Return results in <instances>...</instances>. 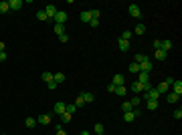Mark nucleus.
<instances>
[{"mask_svg": "<svg viewBox=\"0 0 182 135\" xmlns=\"http://www.w3.org/2000/svg\"><path fill=\"white\" fill-rule=\"evenodd\" d=\"M144 99L146 101H158L160 99V93L156 91V87H152L150 91H144Z\"/></svg>", "mask_w": 182, "mask_h": 135, "instance_id": "obj_1", "label": "nucleus"}, {"mask_svg": "<svg viewBox=\"0 0 182 135\" xmlns=\"http://www.w3.org/2000/svg\"><path fill=\"white\" fill-rule=\"evenodd\" d=\"M53 20H55V24H65V22H67V12H65V10H57Z\"/></svg>", "mask_w": 182, "mask_h": 135, "instance_id": "obj_2", "label": "nucleus"}, {"mask_svg": "<svg viewBox=\"0 0 182 135\" xmlns=\"http://www.w3.org/2000/svg\"><path fill=\"white\" fill-rule=\"evenodd\" d=\"M152 69H154V65H152L150 59H144V61L140 63V71H142V73H150Z\"/></svg>", "mask_w": 182, "mask_h": 135, "instance_id": "obj_3", "label": "nucleus"}, {"mask_svg": "<svg viewBox=\"0 0 182 135\" xmlns=\"http://www.w3.org/2000/svg\"><path fill=\"white\" fill-rule=\"evenodd\" d=\"M129 16H134V18H142V10L138 4H129Z\"/></svg>", "mask_w": 182, "mask_h": 135, "instance_id": "obj_4", "label": "nucleus"}, {"mask_svg": "<svg viewBox=\"0 0 182 135\" xmlns=\"http://www.w3.org/2000/svg\"><path fill=\"white\" fill-rule=\"evenodd\" d=\"M57 10H59V8L55 6V4H49V6H45V14H47V18H55Z\"/></svg>", "mask_w": 182, "mask_h": 135, "instance_id": "obj_5", "label": "nucleus"}, {"mask_svg": "<svg viewBox=\"0 0 182 135\" xmlns=\"http://www.w3.org/2000/svg\"><path fill=\"white\" fill-rule=\"evenodd\" d=\"M22 4H24L22 0H8V8H10V10H20Z\"/></svg>", "mask_w": 182, "mask_h": 135, "instance_id": "obj_6", "label": "nucleus"}, {"mask_svg": "<svg viewBox=\"0 0 182 135\" xmlns=\"http://www.w3.org/2000/svg\"><path fill=\"white\" fill-rule=\"evenodd\" d=\"M170 87H172V93H174V95H178V97L182 95V81H174Z\"/></svg>", "mask_w": 182, "mask_h": 135, "instance_id": "obj_7", "label": "nucleus"}, {"mask_svg": "<svg viewBox=\"0 0 182 135\" xmlns=\"http://www.w3.org/2000/svg\"><path fill=\"white\" fill-rule=\"evenodd\" d=\"M111 83H113L115 87H121V85L126 83V77H123L121 73H117V75H113V81H111Z\"/></svg>", "mask_w": 182, "mask_h": 135, "instance_id": "obj_8", "label": "nucleus"}, {"mask_svg": "<svg viewBox=\"0 0 182 135\" xmlns=\"http://www.w3.org/2000/svg\"><path fill=\"white\" fill-rule=\"evenodd\" d=\"M65 107H67V103H63V101L55 103V113H57V115H59V117H61V115L65 113Z\"/></svg>", "mask_w": 182, "mask_h": 135, "instance_id": "obj_9", "label": "nucleus"}, {"mask_svg": "<svg viewBox=\"0 0 182 135\" xmlns=\"http://www.w3.org/2000/svg\"><path fill=\"white\" fill-rule=\"evenodd\" d=\"M138 83H142V85H146V83H150V73H138Z\"/></svg>", "mask_w": 182, "mask_h": 135, "instance_id": "obj_10", "label": "nucleus"}, {"mask_svg": "<svg viewBox=\"0 0 182 135\" xmlns=\"http://www.w3.org/2000/svg\"><path fill=\"white\" fill-rule=\"evenodd\" d=\"M37 123H39V125H49V123H51V115H39V117H37Z\"/></svg>", "mask_w": 182, "mask_h": 135, "instance_id": "obj_11", "label": "nucleus"}, {"mask_svg": "<svg viewBox=\"0 0 182 135\" xmlns=\"http://www.w3.org/2000/svg\"><path fill=\"white\" fill-rule=\"evenodd\" d=\"M170 48H172V41H170V38H164V41H162V44H160V51L168 53Z\"/></svg>", "mask_w": 182, "mask_h": 135, "instance_id": "obj_12", "label": "nucleus"}, {"mask_svg": "<svg viewBox=\"0 0 182 135\" xmlns=\"http://www.w3.org/2000/svg\"><path fill=\"white\" fill-rule=\"evenodd\" d=\"M129 89H132L134 93H144V85H142V83H138V81L132 83V85H129Z\"/></svg>", "mask_w": 182, "mask_h": 135, "instance_id": "obj_13", "label": "nucleus"}, {"mask_svg": "<svg viewBox=\"0 0 182 135\" xmlns=\"http://www.w3.org/2000/svg\"><path fill=\"white\" fill-rule=\"evenodd\" d=\"M117 48H120V51H123V53H128V51H129V42L128 41H121V38H120V41H117Z\"/></svg>", "mask_w": 182, "mask_h": 135, "instance_id": "obj_14", "label": "nucleus"}, {"mask_svg": "<svg viewBox=\"0 0 182 135\" xmlns=\"http://www.w3.org/2000/svg\"><path fill=\"white\" fill-rule=\"evenodd\" d=\"M154 59H156V61H166V59H168V53H164V51H156Z\"/></svg>", "mask_w": 182, "mask_h": 135, "instance_id": "obj_15", "label": "nucleus"}, {"mask_svg": "<svg viewBox=\"0 0 182 135\" xmlns=\"http://www.w3.org/2000/svg\"><path fill=\"white\" fill-rule=\"evenodd\" d=\"M53 81L57 83V85L65 83V75H63V73H53Z\"/></svg>", "mask_w": 182, "mask_h": 135, "instance_id": "obj_16", "label": "nucleus"}, {"mask_svg": "<svg viewBox=\"0 0 182 135\" xmlns=\"http://www.w3.org/2000/svg\"><path fill=\"white\" fill-rule=\"evenodd\" d=\"M168 89H170V85H166V83H160L158 87H156V91L160 95H164V93H168Z\"/></svg>", "mask_w": 182, "mask_h": 135, "instance_id": "obj_17", "label": "nucleus"}, {"mask_svg": "<svg viewBox=\"0 0 182 135\" xmlns=\"http://www.w3.org/2000/svg\"><path fill=\"white\" fill-rule=\"evenodd\" d=\"M113 93L117 95V97H126V93H128V87H123V85H121V87H115Z\"/></svg>", "mask_w": 182, "mask_h": 135, "instance_id": "obj_18", "label": "nucleus"}, {"mask_svg": "<svg viewBox=\"0 0 182 135\" xmlns=\"http://www.w3.org/2000/svg\"><path fill=\"white\" fill-rule=\"evenodd\" d=\"M10 8H8V0H0V14H6Z\"/></svg>", "mask_w": 182, "mask_h": 135, "instance_id": "obj_19", "label": "nucleus"}, {"mask_svg": "<svg viewBox=\"0 0 182 135\" xmlns=\"http://www.w3.org/2000/svg\"><path fill=\"white\" fill-rule=\"evenodd\" d=\"M81 97H83V101H85V103H91V101L95 99V97H93V93H89V91H85V93H81Z\"/></svg>", "mask_w": 182, "mask_h": 135, "instance_id": "obj_20", "label": "nucleus"}, {"mask_svg": "<svg viewBox=\"0 0 182 135\" xmlns=\"http://www.w3.org/2000/svg\"><path fill=\"white\" fill-rule=\"evenodd\" d=\"M24 125H27L28 129L37 127V119H33V117H27V119H24Z\"/></svg>", "mask_w": 182, "mask_h": 135, "instance_id": "obj_21", "label": "nucleus"}, {"mask_svg": "<svg viewBox=\"0 0 182 135\" xmlns=\"http://www.w3.org/2000/svg\"><path fill=\"white\" fill-rule=\"evenodd\" d=\"M40 77H43V81H45V83H51V81H53V73H51V71H45Z\"/></svg>", "mask_w": 182, "mask_h": 135, "instance_id": "obj_22", "label": "nucleus"}, {"mask_svg": "<svg viewBox=\"0 0 182 135\" xmlns=\"http://www.w3.org/2000/svg\"><path fill=\"white\" fill-rule=\"evenodd\" d=\"M146 109L148 111H156L158 109V101H146Z\"/></svg>", "mask_w": 182, "mask_h": 135, "instance_id": "obj_23", "label": "nucleus"}, {"mask_svg": "<svg viewBox=\"0 0 182 135\" xmlns=\"http://www.w3.org/2000/svg\"><path fill=\"white\" fill-rule=\"evenodd\" d=\"M81 20L83 22H91V12H89V10H83V12H81Z\"/></svg>", "mask_w": 182, "mask_h": 135, "instance_id": "obj_24", "label": "nucleus"}, {"mask_svg": "<svg viewBox=\"0 0 182 135\" xmlns=\"http://www.w3.org/2000/svg\"><path fill=\"white\" fill-rule=\"evenodd\" d=\"M53 30H55V34H57V36H61V34L65 32V24H55Z\"/></svg>", "mask_w": 182, "mask_h": 135, "instance_id": "obj_25", "label": "nucleus"}, {"mask_svg": "<svg viewBox=\"0 0 182 135\" xmlns=\"http://www.w3.org/2000/svg\"><path fill=\"white\" fill-rule=\"evenodd\" d=\"M134 119H136V115L132 113V111H128V113H123V121H126V123H132Z\"/></svg>", "mask_w": 182, "mask_h": 135, "instance_id": "obj_26", "label": "nucleus"}, {"mask_svg": "<svg viewBox=\"0 0 182 135\" xmlns=\"http://www.w3.org/2000/svg\"><path fill=\"white\" fill-rule=\"evenodd\" d=\"M132 109H134V105H132V103H129V101L121 103V111H123V113H128V111H132Z\"/></svg>", "mask_w": 182, "mask_h": 135, "instance_id": "obj_27", "label": "nucleus"}, {"mask_svg": "<svg viewBox=\"0 0 182 135\" xmlns=\"http://www.w3.org/2000/svg\"><path fill=\"white\" fill-rule=\"evenodd\" d=\"M134 32H136V34H144V32H146V26H144V24H142V22H140V24H136Z\"/></svg>", "mask_w": 182, "mask_h": 135, "instance_id": "obj_28", "label": "nucleus"}, {"mask_svg": "<svg viewBox=\"0 0 182 135\" xmlns=\"http://www.w3.org/2000/svg\"><path fill=\"white\" fill-rule=\"evenodd\" d=\"M75 111H77V107H75V103H69L67 107H65V113H69V115H73Z\"/></svg>", "mask_w": 182, "mask_h": 135, "instance_id": "obj_29", "label": "nucleus"}, {"mask_svg": "<svg viewBox=\"0 0 182 135\" xmlns=\"http://www.w3.org/2000/svg\"><path fill=\"white\" fill-rule=\"evenodd\" d=\"M166 99H168V103H176L180 97H178V95H174V93H168V95H166Z\"/></svg>", "mask_w": 182, "mask_h": 135, "instance_id": "obj_30", "label": "nucleus"}, {"mask_svg": "<svg viewBox=\"0 0 182 135\" xmlns=\"http://www.w3.org/2000/svg\"><path fill=\"white\" fill-rule=\"evenodd\" d=\"M83 105H85V101H83V97H81V95H79V97L75 99V107H77V109H81V107H83Z\"/></svg>", "mask_w": 182, "mask_h": 135, "instance_id": "obj_31", "label": "nucleus"}, {"mask_svg": "<svg viewBox=\"0 0 182 135\" xmlns=\"http://www.w3.org/2000/svg\"><path fill=\"white\" fill-rule=\"evenodd\" d=\"M129 73H140V65L138 63H132L129 65Z\"/></svg>", "mask_w": 182, "mask_h": 135, "instance_id": "obj_32", "label": "nucleus"}, {"mask_svg": "<svg viewBox=\"0 0 182 135\" xmlns=\"http://www.w3.org/2000/svg\"><path fill=\"white\" fill-rule=\"evenodd\" d=\"M37 18H39V20H43V22L49 20V18H47V14H45V10H39V12H37Z\"/></svg>", "mask_w": 182, "mask_h": 135, "instance_id": "obj_33", "label": "nucleus"}, {"mask_svg": "<svg viewBox=\"0 0 182 135\" xmlns=\"http://www.w3.org/2000/svg\"><path fill=\"white\" fill-rule=\"evenodd\" d=\"M129 38H132V32H129V30H123V32H121V41L129 42Z\"/></svg>", "mask_w": 182, "mask_h": 135, "instance_id": "obj_34", "label": "nucleus"}, {"mask_svg": "<svg viewBox=\"0 0 182 135\" xmlns=\"http://www.w3.org/2000/svg\"><path fill=\"white\" fill-rule=\"evenodd\" d=\"M71 117H73V115H69V113H63V115H61V121H63V123H69V121H71Z\"/></svg>", "mask_w": 182, "mask_h": 135, "instance_id": "obj_35", "label": "nucleus"}, {"mask_svg": "<svg viewBox=\"0 0 182 135\" xmlns=\"http://www.w3.org/2000/svg\"><path fill=\"white\" fill-rule=\"evenodd\" d=\"M105 129H103V125L101 123H95V135H99V133H103Z\"/></svg>", "mask_w": 182, "mask_h": 135, "instance_id": "obj_36", "label": "nucleus"}, {"mask_svg": "<svg viewBox=\"0 0 182 135\" xmlns=\"http://www.w3.org/2000/svg\"><path fill=\"white\" fill-rule=\"evenodd\" d=\"M129 103H132V105H134V107H140L142 99H140V97H134V99H132V101H129Z\"/></svg>", "mask_w": 182, "mask_h": 135, "instance_id": "obj_37", "label": "nucleus"}, {"mask_svg": "<svg viewBox=\"0 0 182 135\" xmlns=\"http://www.w3.org/2000/svg\"><path fill=\"white\" fill-rule=\"evenodd\" d=\"M174 119H182V109H176L174 111Z\"/></svg>", "mask_w": 182, "mask_h": 135, "instance_id": "obj_38", "label": "nucleus"}, {"mask_svg": "<svg viewBox=\"0 0 182 135\" xmlns=\"http://www.w3.org/2000/svg\"><path fill=\"white\" fill-rule=\"evenodd\" d=\"M59 41H61V42H67V41H69V36H67V34H65V32H63V34H61V36H59Z\"/></svg>", "mask_w": 182, "mask_h": 135, "instance_id": "obj_39", "label": "nucleus"}, {"mask_svg": "<svg viewBox=\"0 0 182 135\" xmlns=\"http://www.w3.org/2000/svg\"><path fill=\"white\" fill-rule=\"evenodd\" d=\"M89 26H91V28H97V26H99V20H91V22H89Z\"/></svg>", "mask_w": 182, "mask_h": 135, "instance_id": "obj_40", "label": "nucleus"}, {"mask_svg": "<svg viewBox=\"0 0 182 135\" xmlns=\"http://www.w3.org/2000/svg\"><path fill=\"white\" fill-rule=\"evenodd\" d=\"M57 135H67L65 131H63V127H61V125H57Z\"/></svg>", "mask_w": 182, "mask_h": 135, "instance_id": "obj_41", "label": "nucleus"}, {"mask_svg": "<svg viewBox=\"0 0 182 135\" xmlns=\"http://www.w3.org/2000/svg\"><path fill=\"white\" fill-rule=\"evenodd\" d=\"M107 91H109V93H113V91H115V85H113V83H109V85H107Z\"/></svg>", "mask_w": 182, "mask_h": 135, "instance_id": "obj_42", "label": "nucleus"}, {"mask_svg": "<svg viewBox=\"0 0 182 135\" xmlns=\"http://www.w3.org/2000/svg\"><path fill=\"white\" fill-rule=\"evenodd\" d=\"M47 85H49V89H57V87H59V85H57V83H55V81H51V83H47Z\"/></svg>", "mask_w": 182, "mask_h": 135, "instance_id": "obj_43", "label": "nucleus"}, {"mask_svg": "<svg viewBox=\"0 0 182 135\" xmlns=\"http://www.w3.org/2000/svg\"><path fill=\"white\" fill-rule=\"evenodd\" d=\"M6 61V51H4V53H0V63H4Z\"/></svg>", "mask_w": 182, "mask_h": 135, "instance_id": "obj_44", "label": "nucleus"}, {"mask_svg": "<svg viewBox=\"0 0 182 135\" xmlns=\"http://www.w3.org/2000/svg\"><path fill=\"white\" fill-rule=\"evenodd\" d=\"M160 44H162V41H154V48L156 51H160Z\"/></svg>", "mask_w": 182, "mask_h": 135, "instance_id": "obj_45", "label": "nucleus"}, {"mask_svg": "<svg viewBox=\"0 0 182 135\" xmlns=\"http://www.w3.org/2000/svg\"><path fill=\"white\" fill-rule=\"evenodd\" d=\"M0 53H4V42H0Z\"/></svg>", "mask_w": 182, "mask_h": 135, "instance_id": "obj_46", "label": "nucleus"}, {"mask_svg": "<svg viewBox=\"0 0 182 135\" xmlns=\"http://www.w3.org/2000/svg\"><path fill=\"white\" fill-rule=\"evenodd\" d=\"M81 135H91V133H89V131H81Z\"/></svg>", "mask_w": 182, "mask_h": 135, "instance_id": "obj_47", "label": "nucleus"}, {"mask_svg": "<svg viewBox=\"0 0 182 135\" xmlns=\"http://www.w3.org/2000/svg\"><path fill=\"white\" fill-rule=\"evenodd\" d=\"M99 135H103V133H99Z\"/></svg>", "mask_w": 182, "mask_h": 135, "instance_id": "obj_48", "label": "nucleus"}]
</instances>
